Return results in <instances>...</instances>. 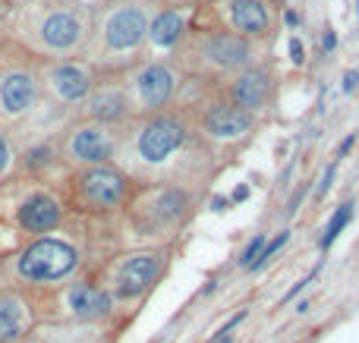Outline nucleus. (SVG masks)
Returning <instances> with one entry per match:
<instances>
[{
	"label": "nucleus",
	"instance_id": "nucleus-9",
	"mask_svg": "<svg viewBox=\"0 0 359 343\" xmlns=\"http://www.w3.org/2000/svg\"><path fill=\"white\" fill-rule=\"evenodd\" d=\"M268 85H271V79H268L265 69H243V73L233 79L230 95H233V101H237L239 111L252 113L255 107L265 104V98H268Z\"/></svg>",
	"mask_w": 359,
	"mask_h": 343
},
{
	"label": "nucleus",
	"instance_id": "nucleus-13",
	"mask_svg": "<svg viewBox=\"0 0 359 343\" xmlns=\"http://www.w3.org/2000/svg\"><path fill=\"white\" fill-rule=\"evenodd\" d=\"M57 221H60V208H57V201L47 199V195H32L19 208V224L32 233L51 230V227H57Z\"/></svg>",
	"mask_w": 359,
	"mask_h": 343
},
{
	"label": "nucleus",
	"instance_id": "nucleus-23",
	"mask_svg": "<svg viewBox=\"0 0 359 343\" xmlns=\"http://www.w3.org/2000/svg\"><path fill=\"white\" fill-rule=\"evenodd\" d=\"M262 249H265V233H259V236H255L252 243L243 249V255H239V265H243V268H249V265L259 258V252H262Z\"/></svg>",
	"mask_w": 359,
	"mask_h": 343
},
{
	"label": "nucleus",
	"instance_id": "nucleus-14",
	"mask_svg": "<svg viewBox=\"0 0 359 343\" xmlns=\"http://www.w3.org/2000/svg\"><path fill=\"white\" fill-rule=\"evenodd\" d=\"M69 309H73L79 318H105L107 312H111V296H107L105 290H95V287L89 284H76L73 290H69Z\"/></svg>",
	"mask_w": 359,
	"mask_h": 343
},
{
	"label": "nucleus",
	"instance_id": "nucleus-21",
	"mask_svg": "<svg viewBox=\"0 0 359 343\" xmlns=\"http://www.w3.org/2000/svg\"><path fill=\"white\" fill-rule=\"evenodd\" d=\"M353 217V201H347V205H340V208L334 211V217L328 221V227H325V236H322V249H328L331 243H334L337 236H340V230H344L347 224H350Z\"/></svg>",
	"mask_w": 359,
	"mask_h": 343
},
{
	"label": "nucleus",
	"instance_id": "nucleus-10",
	"mask_svg": "<svg viewBox=\"0 0 359 343\" xmlns=\"http://www.w3.org/2000/svg\"><path fill=\"white\" fill-rule=\"evenodd\" d=\"M69 151H73V157H79V161L101 164V161H107V157H111L113 139L101 126H85V129H79V133L73 135Z\"/></svg>",
	"mask_w": 359,
	"mask_h": 343
},
{
	"label": "nucleus",
	"instance_id": "nucleus-24",
	"mask_svg": "<svg viewBox=\"0 0 359 343\" xmlns=\"http://www.w3.org/2000/svg\"><path fill=\"white\" fill-rule=\"evenodd\" d=\"M312 277H315V271L306 277V280H299V284H293V287H290V293H287V296H284V306H287V302H290V299H296L303 290H306V284H312Z\"/></svg>",
	"mask_w": 359,
	"mask_h": 343
},
{
	"label": "nucleus",
	"instance_id": "nucleus-31",
	"mask_svg": "<svg viewBox=\"0 0 359 343\" xmlns=\"http://www.w3.org/2000/svg\"><path fill=\"white\" fill-rule=\"evenodd\" d=\"M350 145H353V135H350V139H347V142H344V145H340V151H337V157H344V155H347V151H350Z\"/></svg>",
	"mask_w": 359,
	"mask_h": 343
},
{
	"label": "nucleus",
	"instance_id": "nucleus-16",
	"mask_svg": "<svg viewBox=\"0 0 359 343\" xmlns=\"http://www.w3.org/2000/svg\"><path fill=\"white\" fill-rule=\"evenodd\" d=\"M54 91H57L63 101H79V98L89 95L91 82H89V73L79 67H57L51 76Z\"/></svg>",
	"mask_w": 359,
	"mask_h": 343
},
{
	"label": "nucleus",
	"instance_id": "nucleus-20",
	"mask_svg": "<svg viewBox=\"0 0 359 343\" xmlns=\"http://www.w3.org/2000/svg\"><path fill=\"white\" fill-rule=\"evenodd\" d=\"M186 211V192H180V189H164L161 199H157V214L164 217V221H173Z\"/></svg>",
	"mask_w": 359,
	"mask_h": 343
},
{
	"label": "nucleus",
	"instance_id": "nucleus-17",
	"mask_svg": "<svg viewBox=\"0 0 359 343\" xmlns=\"http://www.w3.org/2000/svg\"><path fill=\"white\" fill-rule=\"evenodd\" d=\"M25 309L16 296H0V343H13L23 334Z\"/></svg>",
	"mask_w": 359,
	"mask_h": 343
},
{
	"label": "nucleus",
	"instance_id": "nucleus-15",
	"mask_svg": "<svg viewBox=\"0 0 359 343\" xmlns=\"http://www.w3.org/2000/svg\"><path fill=\"white\" fill-rule=\"evenodd\" d=\"M0 101H3V107L10 113H23L35 101V82H32V76H25V73L7 76L3 85H0Z\"/></svg>",
	"mask_w": 359,
	"mask_h": 343
},
{
	"label": "nucleus",
	"instance_id": "nucleus-27",
	"mask_svg": "<svg viewBox=\"0 0 359 343\" xmlns=\"http://www.w3.org/2000/svg\"><path fill=\"white\" fill-rule=\"evenodd\" d=\"M45 161H47V148H38V151H32V157H29V164H32V167L45 164Z\"/></svg>",
	"mask_w": 359,
	"mask_h": 343
},
{
	"label": "nucleus",
	"instance_id": "nucleus-22",
	"mask_svg": "<svg viewBox=\"0 0 359 343\" xmlns=\"http://www.w3.org/2000/svg\"><path fill=\"white\" fill-rule=\"evenodd\" d=\"M287 239H290V233H281V236H277V239H271V243H265V249H262V252H259V258H255L252 265H249V271H259V268H265V265H268V261H271V255H274L277 249L284 246Z\"/></svg>",
	"mask_w": 359,
	"mask_h": 343
},
{
	"label": "nucleus",
	"instance_id": "nucleus-18",
	"mask_svg": "<svg viewBox=\"0 0 359 343\" xmlns=\"http://www.w3.org/2000/svg\"><path fill=\"white\" fill-rule=\"evenodd\" d=\"M180 32H183V16H180L177 10H167V13L157 16L155 25H151V41H155L157 47H171L180 38Z\"/></svg>",
	"mask_w": 359,
	"mask_h": 343
},
{
	"label": "nucleus",
	"instance_id": "nucleus-25",
	"mask_svg": "<svg viewBox=\"0 0 359 343\" xmlns=\"http://www.w3.org/2000/svg\"><path fill=\"white\" fill-rule=\"evenodd\" d=\"M334 170H337V164H331L328 170H325V177H322V186H318V195H325L331 189V183H334Z\"/></svg>",
	"mask_w": 359,
	"mask_h": 343
},
{
	"label": "nucleus",
	"instance_id": "nucleus-5",
	"mask_svg": "<svg viewBox=\"0 0 359 343\" xmlns=\"http://www.w3.org/2000/svg\"><path fill=\"white\" fill-rule=\"evenodd\" d=\"M145 32H149L145 29V13L142 10H135V7L117 10L105 25L107 45L117 47V51H129V47H135L139 41H142Z\"/></svg>",
	"mask_w": 359,
	"mask_h": 343
},
{
	"label": "nucleus",
	"instance_id": "nucleus-28",
	"mask_svg": "<svg viewBox=\"0 0 359 343\" xmlns=\"http://www.w3.org/2000/svg\"><path fill=\"white\" fill-rule=\"evenodd\" d=\"M356 82H359V73H347V79H344V91H353V89H356Z\"/></svg>",
	"mask_w": 359,
	"mask_h": 343
},
{
	"label": "nucleus",
	"instance_id": "nucleus-8",
	"mask_svg": "<svg viewBox=\"0 0 359 343\" xmlns=\"http://www.w3.org/2000/svg\"><path fill=\"white\" fill-rule=\"evenodd\" d=\"M202 57L217 69H237L249 60V45L239 35H211L202 47Z\"/></svg>",
	"mask_w": 359,
	"mask_h": 343
},
{
	"label": "nucleus",
	"instance_id": "nucleus-26",
	"mask_svg": "<svg viewBox=\"0 0 359 343\" xmlns=\"http://www.w3.org/2000/svg\"><path fill=\"white\" fill-rule=\"evenodd\" d=\"M290 57H293V63H303V45H299V38H290Z\"/></svg>",
	"mask_w": 359,
	"mask_h": 343
},
{
	"label": "nucleus",
	"instance_id": "nucleus-1",
	"mask_svg": "<svg viewBox=\"0 0 359 343\" xmlns=\"http://www.w3.org/2000/svg\"><path fill=\"white\" fill-rule=\"evenodd\" d=\"M76 268V252L73 246L60 243V239H38L19 255V274L25 280L45 284V280H60Z\"/></svg>",
	"mask_w": 359,
	"mask_h": 343
},
{
	"label": "nucleus",
	"instance_id": "nucleus-2",
	"mask_svg": "<svg viewBox=\"0 0 359 343\" xmlns=\"http://www.w3.org/2000/svg\"><path fill=\"white\" fill-rule=\"evenodd\" d=\"M183 142H186L183 123H177V120H171V117H157V120H151L149 126L142 129V135H139V155H142L149 164H161V161H167Z\"/></svg>",
	"mask_w": 359,
	"mask_h": 343
},
{
	"label": "nucleus",
	"instance_id": "nucleus-11",
	"mask_svg": "<svg viewBox=\"0 0 359 343\" xmlns=\"http://www.w3.org/2000/svg\"><path fill=\"white\" fill-rule=\"evenodd\" d=\"M230 19L243 35H268L271 23H268V7L262 0H233L230 3Z\"/></svg>",
	"mask_w": 359,
	"mask_h": 343
},
{
	"label": "nucleus",
	"instance_id": "nucleus-30",
	"mask_svg": "<svg viewBox=\"0 0 359 343\" xmlns=\"http://www.w3.org/2000/svg\"><path fill=\"white\" fill-rule=\"evenodd\" d=\"M243 199H249V186H237V189H233V201H243Z\"/></svg>",
	"mask_w": 359,
	"mask_h": 343
},
{
	"label": "nucleus",
	"instance_id": "nucleus-3",
	"mask_svg": "<svg viewBox=\"0 0 359 343\" xmlns=\"http://www.w3.org/2000/svg\"><path fill=\"white\" fill-rule=\"evenodd\" d=\"M83 192L91 205L98 208H111V205H120L123 195H127V179L120 177L111 167H95L83 177Z\"/></svg>",
	"mask_w": 359,
	"mask_h": 343
},
{
	"label": "nucleus",
	"instance_id": "nucleus-4",
	"mask_svg": "<svg viewBox=\"0 0 359 343\" xmlns=\"http://www.w3.org/2000/svg\"><path fill=\"white\" fill-rule=\"evenodd\" d=\"M157 271H161V258L157 255H133L117 274V293L120 296H139L155 284Z\"/></svg>",
	"mask_w": 359,
	"mask_h": 343
},
{
	"label": "nucleus",
	"instance_id": "nucleus-12",
	"mask_svg": "<svg viewBox=\"0 0 359 343\" xmlns=\"http://www.w3.org/2000/svg\"><path fill=\"white\" fill-rule=\"evenodd\" d=\"M79 35H83V25H79V19L73 13H54L41 25V38H45V45L54 47V51L73 47L79 41Z\"/></svg>",
	"mask_w": 359,
	"mask_h": 343
},
{
	"label": "nucleus",
	"instance_id": "nucleus-6",
	"mask_svg": "<svg viewBox=\"0 0 359 343\" xmlns=\"http://www.w3.org/2000/svg\"><path fill=\"white\" fill-rule=\"evenodd\" d=\"M173 89H177V79H173V69L164 63L145 67L135 79V91H139V101L145 107H164L173 98Z\"/></svg>",
	"mask_w": 359,
	"mask_h": 343
},
{
	"label": "nucleus",
	"instance_id": "nucleus-29",
	"mask_svg": "<svg viewBox=\"0 0 359 343\" xmlns=\"http://www.w3.org/2000/svg\"><path fill=\"white\" fill-rule=\"evenodd\" d=\"M7 161H10V148H7V142L0 139V170L7 167Z\"/></svg>",
	"mask_w": 359,
	"mask_h": 343
},
{
	"label": "nucleus",
	"instance_id": "nucleus-7",
	"mask_svg": "<svg viewBox=\"0 0 359 343\" xmlns=\"http://www.w3.org/2000/svg\"><path fill=\"white\" fill-rule=\"evenodd\" d=\"M252 126V117L246 111H239L237 104H215L205 113V129L215 139H239Z\"/></svg>",
	"mask_w": 359,
	"mask_h": 343
},
{
	"label": "nucleus",
	"instance_id": "nucleus-19",
	"mask_svg": "<svg viewBox=\"0 0 359 343\" xmlns=\"http://www.w3.org/2000/svg\"><path fill=\"white\" fill-rule=\"evenodd\" d=\"M123 107H127V101H123V95L113 89L101 91V95L91 98V113H95L98 120H117L123 117Z\"/></svg>",
	"mask_w": 359,
	"mask_h": 343
}]
</instances>
